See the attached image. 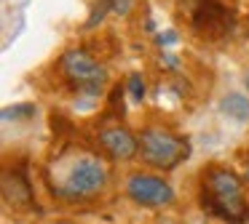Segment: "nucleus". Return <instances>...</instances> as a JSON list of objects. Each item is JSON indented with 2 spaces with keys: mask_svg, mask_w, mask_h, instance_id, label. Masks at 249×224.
Masks as SVG:
<instances>
[{
  "mask_svg": "<svg viewBox=\"0 0 249 224\" xmlns=\"http://www.w3.org/2000/svg\"><path fill=\"white\" fill-rule=\"evenodd\" d=\"M201 206L212 216L228 224H241L249 219V203L244 197V184L231 168H209L204 176Z\"/></svg>",
  "mask_w": 249,
  "mask_h": 224,
  "instance_id": "nucleus-1",
  "label": "nucleus"
},
{
  "mask_svg": "<svg viewBox=\"0 0 249 224\" xmlns=\"http://www.w3.org/2000/svg\"><path fill=\"white\" fill-rule=\"evenodd\" d=\"M247 85H249V72H247Z\"/></svg>",
  "mask_w": 249,
  "mask_h": 224,
  "instance_id": "nucleus-14",
  "label": "nucleus"
},
{
  "mask_svg": "<svg viewBox=\"0 0 249 224\" xmlns=\"http://www.w3.org/2000/svg\"><path fill=\"white\" fill-rule=\"evenodd\" d=\"M3 197L14 208L33 206V190H30V181L22 171H6L3 174Z\"/></svg>",
  "mask_w": 249,
  "mask_h": 224,
  "instance_id": "nucleus-8",
  "label": "nucleus"
},
{
  "mask_svg": "<svg viewBox=\"0 0 249 224\" xmlns=\"http://www.w3.org/2000/svg\"><path fill=\"white\" fill-rule=\"evenodd\" d=\"M126 192L134 203L140 206H150V208H161L169 206L174 200V190L166 184L163 179L150 174H134L129 181H126Z\"/></svg>",
  "mask_w": 249,
  "mask_h": 224,
  "instance_id": "nucleus-6",
  "label": "nucleus"
},
{
  "mask_svg": "<svg viewBox=\"0 0 249 224\" xmlns=\"http://www.w3.org/2000/svg\"><path fill=\"white\" fill-rule=\"evenodd\" d=\"M105 184H107V168L102 160L94 155H78L67 163L56 192L67 197H89L97 195Z\"/></svg>",
  "mask_w": 249,
  "mask_h": 224,
  "instance_id": "nucleus-2",
  "label": "nucleus"
},
{
  "mask_svg": "<svg viewBox=\"0 0 249 224\" xmlns=\"http://www.w3.org/2000/svg\"><path fill=\"white\" fill-rule=\"evenodd\" d=\"M62 72L72 88H78L86 96H99L107 83V69L83 48H72L62 56Z\"/></svg>",
  "mask_w": 249,
  "mask_h": 224,
  "instance_id": "nucleus-4",
  "label": "nucleus"
},
{
  "mask_svg": "<svg viewBox=\"0 0 249 224\" xmlns=\"http://www.w3.org/2000/svg\"><path fill=\"white\" fill-rule=\"evenodd\" d=\"M182 11L188 14L190 24L204 35H222L233 27V14L220 0H179Z\"/></svg>",
  "mask_w": 249,
  "mask_h": 224,
  "instance_id": "nucleus-5",
  "label": "nucleus"
},
{
  "mask_svg": "<svg viewBox=\"0 0 249 224\" xmlns=\"http://www.w3.org/2000/svg\"><path fill=\"white\" fill-rule=\"evenodd\" d=\"M35 115V107L33 104H17L14 110H3V117L11 120V117H33Z\"/></svg>",
  "mask_w": 249,
  "mask_h": 224,
  "instance_id": "nucleus-11",
  "label": "nucleus"
},
{
  "mask_svg": "<svg viewBox=\"0 0 249 224\" xmlns=\"http://www.w3.org/2000/svg\"><path fill=\"white\" fill-rule=\"evenodd\" d=\"M222 112L231 117H236L238 123H247L249 120V101L244 99L241 94H231L222 99Z\"/></svg>",
  "mask_w": 249,
  "mask_h": 224,
  "instance_id": "nucleus-9",
  "label": "nucleus"
},
{
  "mask_svg": "<svg viewBox=\"0 0 249 224\" xmlns=\"http://www.w3.org/2000/svg\"><path fill=\"white\" fill-rule=\"evenodd\" d=\"M158 43H161V46H174V43H177V32L174 30L161 32V35H158Z\"/></svg>",
  "mask_w": 249,
  "mask_h": 224,
  "instance_id": "nucleus-12",
  "label": "nucleus"
},
{
  "mask_svg": "<svg viewBox=\"0 0 249 224\" xmlns=\"http://www.w3.org/2000/svg\"><path fill=\"white\" fill-rule=\"evenodd\" d=\"M49 224H72V222H49Z\"/></svg>",
  "mask_w": 249,
  "mask_h": 224,
  "instance_id": "nucleus-13",
  "label": "nucleus"
},
{
  "mask_svg": "<svg viewBox=\"0 0 249 224\" xmlns=\"http://www.w3.org/2000/svg\"><path fill=\"white\" fill-rule=\"evenodd\" d=\"M99 144L102 149L115 160H129L140 152V139H134V133H129L121 126H110L99 131Z\"/></svg>",
  "mask_w": 249,
  "mask_h": 224,
  "instance_id": "nucleus-7",
  "label": "nucleus"
},
{
  "mask_svg": "<svg viewBox=\"0 0 249 224\" xmlns=\"http://www.w3.org/2000/svg\"><path fill=\"white\" fill-rule=\"evenodd\" d=\"M140 152L145 163L156 165L161 171L177 168L185 158L190 155L188 139L166 131V128H145L140 133Z\"/></svg>",
  "mask_w": 249,
  "mask_h": 224,
  "instance_id": "nucleus-3",
  "label": "nucleus"
},
{
  "mask_svg": "<svg viewBox=\"0 0 249 224\" xmlns=\"http://www.w3.org/2000/svg\"><path fill=\"white\" fill-rule=\"evenodd\" d=\"M129 94H131V101H134V104H142V99H145V78H142L140 72H134L129 78Z\"/></svg>",
  "mask_w": 249,
  "mask_h": 224,
  "instance_id": "nucleus-10",
  "label": "nucleus"
},
{
  "mask_svg": "<svg viewBox=\"0 0 249 224\" xmlns=\"http://www.w3.org/2000/svg\"><path fill=\"white\" fill-rule=\"evenodd\" d=\"M247 179H249V174H247Z\"/></svg>",
  "mask_w": 249,
  "mask_h": 224,
  "instance_id": "nucleus-15",
  "label": "nucleus"
}]
</instances>
